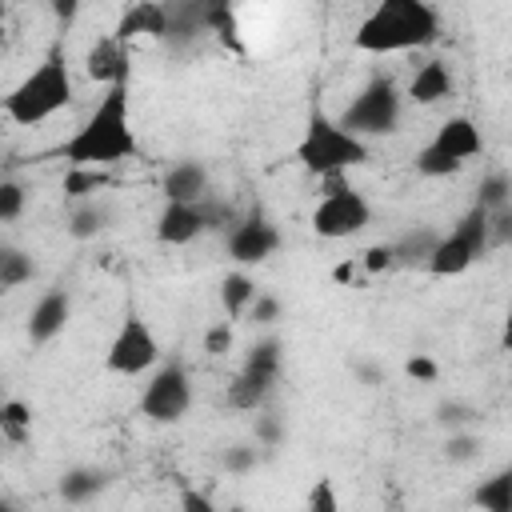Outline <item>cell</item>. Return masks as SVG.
<instances>
[{"mask_svg": "<svg viewBox=\"0 0 512 512\" xmlns=\"http://www.w3.org/2000/svg\"><path fill=\"white\" fill-rule=\"evenodd\" d=\"M244 368H252V372H260V376L280 380V372H284V344H280L276 336L256 340V344L248 348V356H244Z\"/></svg>", "mask_w": 512, "mask_h": 512, "instance_id": "26", "label": "cell"}, {"mask_svg": "<svg viewBox=\"0 0 512 512\" xmlns=\"http://www.w3.org/2000/svg\"><path fill=\"white\" fill-rule=\"evenodd\" d=\"M164 32H168V12H164V0H136V4H128V12L120 16V24H116V40H140V36H148V40H164Z\"/></svg>", "mask_w": 512, "mask_h": 512, "instance_id": "16", "label": "cell"}, {"mask_svg": "<svg viewBox=\"0 0 512 512\" xmlns=\"http://www.w3.org/2000/svg\"><path fill=\"white\" fill-rule=\"evenodd\" d=\"M72 320V292L68 288H48L32 308H28V320H24V332L28 340L40 348V344H52Z\"/></svg>", "mask_w": 512, "mask_h": 512, "instance_id": "13", "label": "cell"}, {"mask_svg": "<svg viewBox=\"0 0 512 512\" xmlns=\"http://www.w3.org/2000/svg\"><path fill=\"white\" fill-rule=\"evenodd\" d=\"M356 264H360L364 272H372V276H376V272H392V268H396V264H392V244H372V248H364V256H360Z\"/></svg>", "mask_w": 512, "mask_h": 512, "instance_id": "37", "label": "cell"}, {"mask_svg": "<svg viewBox=\"0 0 512 512\" xmlns=\"http://www.w3.org/2000/svg\"><path fill=\"white\" fill-rule=\"evenodd\" d=\"M104 184H108V172H104V168L68 164V172H64V196H68V200H88V196H96Z\"/></svg>", "mask_w": 512, "mask_h": 512, "instance_id": "27", "label": "cell"}, {"mask_svg": "<svg viewBox=\"0 0 512 512\" xmlns=\"http://www.w3.org/2000/svg\"><path fill=\"white\" fill-rule=\"evenodd\" d=\"M180 504H184V508H196V512H212V508H216L204 492H184V496H180Z\"/></svg>", "mask_w": 512, "mask_h": 512, "instance_id": "42", "label": "cell"}, {"mask_svg": "<svg viewBox=\"0 0 512 512\" xmlns=\"http://www.w3.org/2000/svg\"><path fill=\"white\" fill-rule=\"evenodd\" d=\"M188 408H192V380L184 364L180 360L160 364L140 392V416L152 424H176L188 416Z\"/></svg>", "mask_w": 512, "mask_h": 512, "instance_id": "9", "label": "cell"}, {"mask_svg": "<svg viewBox=\"0 0 512 512\" xmlns=\"http://www.w3.org/2000/svg\"><path fill=\"white\" fill-rule=\"evenodd\" d=\"M404 116V96L396 88L392 76H372L340 112V124L360 136V140H376V136H392L400 128Z\"/></svg>", "mask_w": 512, "mask_h": 512, "instance_id": "6", "label": "cell"}, {"mask_svg": "<svg viewBox=\"0 0 512 512\" xmlns=\"http://www.w3.org/2000/svg\"><path fill=\"white\" fill-rule=\"evenodd\" d=\"M324 184H328V192L312 208V232L320 240H348V236L364 232L372 224V204L364 200V192L344 184V176H324Z\"/></svg>", "mask_w": 512, "mask_h": 512, "instance_id": "8", "label": "cell"}, {"mask_svg": "<svg viewBox=\"0 0 512 512\" xmlns=\"http://www.w3.org/2000/svg\"><path fill=\"white\" fill-rule=\"evenodd\" d=\"M436 420L452 432V428H468L472 420H476V408L472 404H460V400H444L440 408H436Z\"/></svg>", "mask_w": 512, "mask_h": 512, "instance_id": "35", "label": "cell"}, {"mask_svg": "<svg viewBox=\"0 0 512 512\" xmlns=\"http://www.w3.org/2000/svg\"><path fill=\"white\" fill-rule=\"evenodd\" d=\"M28 208V188L20 180H0V224L20 220Z\"/></svg>", "mask_w": 512, "mask_h": 512, "instance_id": "32", "label": "cell"}, {"mask_svg": "<svg viewBox=\"0 0 512 512\" xmlns=\"http://www.w3.org/2000/svg\"><path fill=\"white\" fill-rule=\"evenodd\" d=\"M352 376L364 384V388H376L380 380H384V372H380V364H372V360H352Z\"/></svg>", "mask_w": 512, "mask_h": 512, "instance_id": "41", "label": "cell"}, {"mask_svg": "<svg viewBox=\"0 0 512 512\" xmlns=\"http://www.w3.org/2000/svg\"><path fill=\"white\" fill-rule=\"evenodd\" d=\"M472 500L484 512H512V468H500L488 480H480V488L472 492Z\"/></svg>", "mask_w": 512, "mask_h": 512, "instance_id": "23", "label": "cell"}, {"mask_svg": "<svg viewBox=\"0 0 512 512\" xmlns=\"http://www.w3.org/2000/svg\"><path fill=\"white\" fill-rule=\"evenodd\" d=\"M140 152L136 132H132V104H128V80H116L104 88L96 108L84 116V124L60 144V156L68 164H88V168H112L124 164Z\"/></svg>", "mask_w": 512, "mask_h": 512, "instance_id": "1", "label": "cell"}, {"mask_svg": "<svg viewBox=\"0 0 512 512\" xmlns=\"http://www.w3.org/2000/svg\"><path fill=\"white\" fill-rule=\"evenodd\" d=\"M492 248H488V212L480 208V204H472L460 220H456V228L452 232H444V236H436V244H432V252H428V260H424V272L428 276H464L480 256H488Z\"/></svg>", "mask_w": 512, "mask_h": 512, "instance_id": "5", "label": "cell"}, {"mask_svg": "<svg viewBox=\"0 0 512 512\" xmlns=\"http://www.w3.org/2000/svg\"><path fill=\"white\" fill-rule=\"evenodd\" d=\"M256 292L260 288H256V280L244 268L224 272V280H220V308H224V316L228 320H244V312H248V304H252Z\"/></svg>", "mask_w": 512, "mask_h": 512, "instance_id": "22", "label": "cell"}, {"mask_svg": "<svg viewBox=\"0 0 512 512\" xmlns=\"http://www.w3.org/2000/svg\"><path fill=\"white\" fill-rule=\"evenodd\" d=\"M108 484H112V476H108L104 468H96V464H76V468H68V472L60 476L56 492H60L64 504H88V500H96L100 492H108Z\"/></svg>", "mask_w": 512, "mask_h": 512, "instance_id": "19", "label": "cell"}, {"mask_svg": "<svg viewBox=\"0 0 512 512\" xmlns=\"http://www.w3.org/2000/svg\"><path fill=\"white\" fill-rule=\"evenodd\" d=\"M204 352H208V356L232 352V320H216V324L204 332Z\"/></svg>", "mask_w": 512, "mask_h": 512, "instance_id": "36", "label": "cell"}, {"mask_svg": "<svg viewBox=\"0 0 512 512\" xmlns=\"http://www.w3.org/2000/svg\"><path fill=\"white\" fill-rule=\"evenodd\" d=\"M440 40V12L432 0H380L356 28L352 44L372 56L412 52Z\"/></svg>", "mask_w": 512, "mask_h": 512, "instance_id": "2", "label": "cell"}, {"mask_svg": "<svg viewBox=\"0 0 512 512\" xmlns=\"http://www.w3.org/2000/svg\"><path fill=\"white\" fill-rule=\"evenodd\" d=\"M68 104H72V72H68L64 48L52 44L48 56L4 96V116L20 128H36Z\"/></svg>", "mask_w": 512, "mask_h": 512, "instance_id": "3", "label": "cell"}, {"mask_svg": "<svg viewBox=\"0 0 512 512\" xmlns=\"http://www.w3.org/2000/svg\"><path fill=\"white\" fill-rule=\"evenodd\" d=\"M4 40H8V32H4V24H0V48H4Z\"/></svg>", "mask_w": 512, "mask_h": 512, "instance_id": "45", "label": "cell"}, {"mask_svg": "<svg viewBox=\"0 0 512 512\" xmlns=\"http://www.w3.org/2000/svg\"><path fill=\"white\" fill-rule=\"evenodd\" d=\"M356 268H360V264H356V260H344V264H336V272H332V276H336V280H340V284H348V280H352V272H356Z\"/></svg>", "mask_w": 512, "mask_h": 512, "instance_id": "43", "label": "cell"}, {"mask_svg": "<svg viewBox=\"0 0 512 512\" xmlns=\"http://www.w3.org/2000/svg\"><path fill=\"white\" fill-rule=\"evenodd\" d=\"M224 248L228 256L240 264V268H252V264H264L280 252V228L264 216V212H248V216H236V224L224 232Z\"/></svg>", "mask_w": 512, "mask_h": 512, "instance_id": "11", "label": "cell"}, {"mask_svg": "<svg viewBox=\"0 0 512 512\" xmlns=\"http://www.w3.org/2000/svg\"><path fill=\"white\" fill-rule=\"evenodd\" d=\"M160 364V344L148 328V320L140 312H128L104 352V368L116 372V376H144Z\"/></svg>", "mask_w": 512, "mask_h": 512, "instance_id": "10", "label": "cell"}, {"mask_svg": "<svg viewBox=\"0 0 512 512\" xmlns=\"http://www.w3.org/2000/svg\"><path fill=\"white\" fill-rule=\"evenodd\" d=\"M276 384H280V380H272V376H260V372H252V368H240V372L232 376L224 400H228V408H236V412H256V408H264V404L272 400Z\"/></svg>", "mask_w": 512, "mask_h": 512, "instance_id": "18", "label": "cell"}, {"mask_svg": "<svg viewBox=\"0 0 512 512\" xmlns=\"http://www.w3.org/2000/svg\"><path fill=\"white\" fill-rule=\"evenodd\" d=\"M208 232L204 220V200H164L156 212V240L168 248H184Z\"/></svg>", "mask_w": 512, "mask_h": 512, "instance_id": "12", "label": "cell"}, {"mask_svg": "<svg viewBox=\"0 0 512 512\" xmlns=\"http://www.w3.org/2000/svg\"><path fill=\"white\" fill-rule=\"evenodd\" d=\"M456 92V80H452V68H448V60H424L416 72H412V80H408V100L412 104H420V108H432V104H440V100H448Z\"/></svg>", "mask_w": 512, "mask_h": 512, "instance_id": "17", "label": "cell"}, {"mask_svg": "<svg viewBox=\"0 0 512 512\" xmlns=\"http://www.w3.org/2000/svg\"><path fill=\"white\" fill-rule=\"evenodd\" d=\"M280 316H284V300H280L276 292H264V288L252 296V304H248V312H244V320H252L256 328H272Z\"/></svg>", "mask_w": 512, "mask_h": 512, "instance_id": "31", "label": "cell"}, {"mask_svg": "<svg viewBox=\"0 0 512 512\" xmlns=\"http://www.w3.org/2000/svg\"><path fill=\"white\" fill-rule=\"evenodd\" d=\"M476 204L484 212H500V208H512V176L504 168H492L480 176V188H476Z\"/></svg>", "mask_w": 512, "mask_h": 512, "instance_id": "25", "label": "cell"}, {"mask_svg": "<svg viewBox=\"0 0 512 512\" xmlns=\"http://www.w3.org/2000/svg\"><path fill=\"white\" fill-rule=\"evenodd\" d=\"M256 464H260V444L252 440V444H228L224 452H220V468L228 472V476H248V472H256Z\"/></svg>", "mask_w": 512, "mask_h": 512, "instance_id": "30", "label": "cell"}, {"mask_svg": "<svg viewBox=\"0 0 512 512\" xmlns=\"http://www.w3.org/2000/svg\"><path fill=\"white\" fill-rule=\"evenodd\" d=\"M436 228H428V224H416V228H408V232H400L396 240H388L392 244V264L396 268H424V260H428V252H432V244H436Z\"/></svg>", "mask_w": 512, "mask_h": 512, "instance_id": "20", "label": "cell"}, {"mask_svg": "<svg viewBox=\"0 0 512 512\" xmlns=\"http://www.w3.org/2000/svg\"><path fill=\"white\" fill-rule=\"evenodd\" d=\"M84 76L104 84V88L116 84V80H128V44L116 40V36H100L84 52Z\"/></svg>", "mask_w": 512, "mask_h": 512, "instance_id": "14", "label": "cell"}, {"mask_svg": "<svg viewBox=\"0 0 512 512\" xmlns=\"http://www.w3.org/2000/svg\"><path fill=\"white\" fill-rule=\"evenodd\" d=\"M308 512H336L340 508V500H336V492H332V480H316L312 488H308Z\"/></svg>", "mask_w": 512, "mask_h": 512, "instance_id": "38", "label": "cell"}, {"mask_svg": "<svg viewBox=\"0 0 512 512\" xmlns=\"http://www.w3.org/2000/svg\"><path fill=\"white\" fill-rule=\"evenodd\" d=\"M204 220H208V232H228L236 224V208L228 200H212L204 196Z\"/></svg>", "mask_w": 512, "mask_h": 512, "instance_id": "34", "label": "cell"}, {"mask_svg": "<svg viewBox=\"0 0 512 512\" xmlns=\"http://www.w3.org/2000/svg\"><path fill=\"white\" fill-rule=\"evenodd\" d=\"M404 372L412 376V380H420V384H432L436 376H440V364L432 360V356H424V352H416L408 364H404Z\"/></svg>", "mask_w": 512, "mask_h": 512, "instance_id": "40", "label": "cell"}, {"mask_svg": "<svg viewBox=\"0 0 512 512\" xmlns=\"http://www.w3.org/2000/svg\"><path fill=\"white\" fill-rule=\"evenodd\" d=\"M480 436L472 432V428H452L448 432V440H444V460L448 464H472L476 456H480Z\"/></svg>", "mask_w": 512, "mask_h": 512, "instance_id": "29", "label": "cell"}, {"mask_svg": "<svg viewBox=\"0 0 512 512\" xmlns=\"http://www.w3.org/2000/svg\"><path fill=\"white\" fill-rule=\"evenodd\" d=\"M108 220H112L108 204H100L96 196H88V200H72V212H68L64 228H68L72 240H96L108 228Z\"/></svg>", "mask_w": 512, "mask_h": 512, "instance_id": "21", "label": "cell"}, {"mask_svg": "<svg viewBox=\"0 0 512 512\" xmlns=\"http://www.w3.org/2000/svg\"><path fill=\"white\" fill-rule=\"evenodd\" d=\"M32 276H36V260L16 244H0V292H12Z\"/></svg>", "mask_w": 512, "mask_h": 512, "instance_id": "24", "label": "cell"}, {"mask_svg": "<svg viewBox=\"0 0 512 512\" xmlns=\"http://www.w3.org/2000/svg\"><path fill=\"white\" fill-rule=\"evenodd\" d=\"M208 164L204 160H176L160 176V196L164 200H204L208 196Z\"/></svg>", "mask_w": 512, "mask_h": 512, "instance_id": "15", "label": "cell"}, {"mask_svg": "<svg viewBox=\"0 0 512 512\" xmlns=\"http://www.w3.org/2000/svg\"><path fill=\"white\" fill-rule=\"evenodd\" d=\"M484 152V136L476 128L472 116H448L432 140L416 152V172L428 176V180H440V176H456L468 160H476Z\"/></svg>", "mask_w": 512, "mask_h": 512, "instance_id": "7", "label": "cell"}, {"mask_svg": "<svg viewBox=\"0 0 512 512\" xmlns=\"http://www.w3.org/2000/svg\"><path fill=\"white\" fill-rule=\"evenodd\" d=\"M4 504H8V500H0V508H4Z\"/></svg>", "mask_w": 512, "mask_h": 512, "instance_id": "46", "label": "cell"}, {"mask_svg": "<svg viewBox=\"0 0 512 512\" xmlns=\"http://www.w3.org/2000/svg\"><path fill=\"white\" fill-rule=\"evenodd\" d=\"M252 440H256L260 448H276V444L284 440V420H280L276 412H264V408H256V424H252Z\"/></svg>", "mask_w": 512, "mask_h": 512, "instance_id": "33", "label": "cell"}, {"mask_svg": "<svg viewBox=\"0 0 512 512\" xmlns=\"http://www.w3.org/2000/svg\"><path fill=\"white\" fill-rule=\"evenodd\" d=\"M48 8H52V20H56V28H60V32H68V28L80 20V8H84V0H48Z\"/></svg>", "mask_w": 512, "mask_h": 512, "instance_id": "39", "label": "cell"}, {"mask_svg": "<svg viewBox=\"0 0 512 512\" xmlns=\"http://www.w3.org/2000/svg\"><path fill=\"white\" fill-rule=\"evenodd\" d=\"M296 160L304 164V172L312 176H344L348 168L368 164V140L352 136L340 120L312 112L304 124V136L296 140Z\"/></svg>", "mask_w": 512, "mask_h": 512, "instance_id": "4", "label": "cell"}, {"mask_svg": "<svg viewBox=\"0 0 512 512\" xmlns=\"http://www.w3.org/2000/svg\"><path fill=\"white\" fill-rule=\"evenodd\" d=\"M32 432V408L24 400H0V436L8 444H24Z\"/></svg>", "mask_w": 512, "mask_h": 512, "instance_id": "28", "label": "cell"}, {"mask_svg": "<svg viewBox=\"0 0 512 512\" xmlns=\"http://www.w3.org/2000/svg\"><path fill=\"white\" fill-rule=\"evenodd\" d=\"M4 16H8V4H4V0H0V24H4Z\"/></svg>", "mask_w": 512, "mask_h": 512, "instance_id": "44", "label": "cell"}]
</instances>
